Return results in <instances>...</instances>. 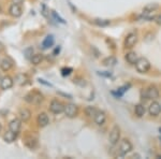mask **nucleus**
<instances>
[{
    "mask_svg": "<svg viewBox=\"0 0 161 159\" xmlns=\"http://www.w3.org/2000/svg\"><path fill=\"white\" fill-rule=\"evenodd\" d=\"M1 129H2V126H1V124H0V131H1Z\"/></svg>",
    "mask_w": 161,
    "mask_h": 159,
    "instance_id": "obj_33",
    "label": "nucleus"
},
{
    "mask_svg": "<svg viewBox=\"0 0 161 159\" xmlns=\"http://www.w3.org/2000/svg\"><path fill=\"white\" fill-rule=\"evenodd\" d=\"M24 144L29 149H35L38 146V139L33 135H26L24 138Z\"/></svg>",
    "mask_w": 161,
    "mask_h": 159,
    "instance_id": "obj_10",
    "label": "nucleus"
},
{
    "mask_svg": "<svg viewBox=\"0 0 161 159\" xmlns=\"http://www.w3.org/2000/svg\"><path fill=\"white\" fill-rule=\"evenodd\" d=\"M16 138H17V133H16V132H13L12 130L9 129V131L5 132V135H4V137H3V139H4L5 142L12 143V142H14V141L16 140Z\"/></svg>",
    "mask_w": 161,
    "mask_h": 159,
    "instance_id": "obj_19",
    "label": "nucleus"
},
{
    "mask_svg": "<svg viewBox=\"0 0 161 159\" xmlns=\"http://www.w3.org/2000/svg\"><path fill=\"white\" fill-rule=\"evenodd\" d=\"M13 60H12V58L9 56L4 57L2 60H0V69L2 71H4V72H8V71H10L11 69H12V67H13Z\"/></svg>",
    "mask_w": 161,
    "mask_h": 159,
    "instance_id": "obj_9",
    "label": "nucleus"
},
{
    "mask_svg": "<svg viewBox=\"0 0 161 159\" xmlns=\"http://www.w3.org/2000/svg\"><path fill=\"white\" fill-rule=\"evenodd\" d=\"M54 43H55L54 35H48L47 37H46V38L42 41V44H41V46H42L43 50H47V49H49V47H52V46L54 45Z\"/></svg>",
    "mask_w": 161,
    "mask_h": 159,
    "instance_id": "obj_17",
    "label": "nucleus"
},
{
    "mask_svg": "<svg viewBox=\"0 0 161 159\" xmlns=\"http://www.w3.org/2000/svg\"><path fill=\"white\" fill-rule=\"evenodd\" d=\"M18 116H19V118L21 119V121L27 123V121L31 118V112H30L28 109H21V110H19Z\"/></svg>",
    "mask_w": 161,
    "mask_h": 159,
    "instance_id": "obj_18",
    "label": "nucleus"
},
{
    "mask_svg": "<svg viewBox=\"0 0 161 159\" xmlns=\"http://www.w3.org/2000/svg\"><path fill=\"white\" fill-rule=\"evenodd\" d=\"M24 2V0H12V3H15V4H19L21 6V3Z\"/></svg>",
    "mask_w": 161,
    "mask_h": 159,
    "instance_id": "obj_31",
    "label": "nucleus"
},
{
    "mask_svg": "<svg viewBox=\"0 0 161 159\" xmlns=\"http://www.w3.org/2000/svg\"><path fill=\"white\" fill-rule=\"evenodd\" d=\"M25 101H27L28 103H31V104H40L43 101V96L41 92H29L28 95H26L25 97Z\"/></svg>",
    "mask_w": 161,
    "mask_h": 159,
    "instance_id": "obj_2",
    "label": "nucleus"
},
{
    "mask_svg": "<svg viewBox=\"0 0 161 159\" xmlns=\"http://www.w3.org/2000/svg\"><path fill=\"white\" fill-rule=\"evenodd\" d=\"M64 112L68 117L73 118V117H75V116L78 115V106H76L75 104H73V103H69V104L64 105Z\"/></svg>",
    "mask_w": 161,
    "mask_h": 159,
    "instance_id": "obj_7",
    "label": "nucleus"
},
{
    "mask_svg": "<svg viewBox=\"0 0 161 159\" xmlns=\"http://www.w3.org/2000/svg\"><path fill=\"white\" fill-rule=\"evenodd\" d=\"M116 62V59L114 57H107L103 60V65L104 66H113Z\"/></svg>",
    "mask_w": 161,
    "mask_h": 159,
    "instance_id": "obj_28",
    "label": "nucleus"
},
{
    "mask_svg": "<svg viewBox=\"0 0 161 159\" xmlns=\"http://www.w3.org/2000/svg\"><path fill=\"white\" fill-rule=\"evenodd\" d=\"M51 13H52V16H53V18L55 19V21H56V22L60 23V24H66V21H64V19L62 18V17H60V16H59L58 14H57V13H56V12H55V11H52Z\"/></svg>",
    "mask_w": 161,
    "mask_h": 159,
    "instance_id": "obj_26",
    "label": "nucleus"
},
{
    "mask_svg": "<svg viewBox=\"0 0 161 159\" xmlns=\"http://www.w3.org/2000/svg\"><path fill=\"white\" fill-rule=\"evenodd\" d=\"M24 55L27 59H31L32 55H33V47H27L24 51Z\"/></svg>",
    "mask_w": 161,
    "mask_h": 159,
    "instance_id": "obj_27",
    "label": "nucleus"
},
{
    "mask_svg": "<svg viewBox=\"0 0 161 159\" xmlns=\"http://www.w3.org/2000/svg\"><path fill=\"white\" fill-rule=\"evenodd\" d=\"M23 13V10H21V7L19 4H15V3H12L9 8V14L11 16L13 17H19Z\"/></svg>",
    "mask_w": 161,
    "mask_h": 159,
    "instance_id": "obj_12",
    "label": "nucleus"
},
{
    "mask_svg": "<svg viewBox=\"0 0 161 159\" xmlns=\"http://www.w3.org/2000/svg\"><path fill=\"white\" fill-rule=\"evenodd\" d=\"M125 58H126L127 61H128L129 64H131V65H135V62L139 59L135 52H129V53H127Z\"/></svg>",
    "mask_w": 161,
    "mask_h": 159,
    "instance_id": "obj_20",
    "label": "nucleus"
},
{
    "mask_svg": "<svg viewBox=\"0 0 161 159\" xmlns=\"http://www.w3.org/2000/svg\"><path fill=\"white\" fill-rule=\"evenodd\" d=\"M41 13H42V15L44 17H48V15H49V13H48V9L46 8V6H44V4L42 6V11H41Z\"/></svg>",
    "mask_w": 161,
    "mask_h": 159,
    "instance_id": "obj_29",
    "label": "nucleus"
},
{
    "mask_svg": "<svg viewBox=\"0 0 161 159\" xmlns=\"http://www.w3.org/2000/svg\"><path fill=\"white\" fill-rule=\"evenodd\" d=\"M148 111H149L150 115H154V116L159 115L161 112V104L159 102H157V101H154V102L150 103Z\"/></svg>",
    "mask_w": 161,
    "mask_h": 159,
    "instance_id": "obj_15",
    "label": "nucleus"
},
{
    "mask_svg": "<svg viewBox=\"0 0 161 159\" xmlns=\"http://www.w3.org/2000/svg\"><path fill=\"white\" fill-rule=\"evenodd\" d=\"M132 149H133V146H132V143L130 142L129 140H123L120 142V145H119V154H120V156H125L127 154L131 153Z\"/></svg>",
    "mask_w": 161,
    "mask_h": 159,
    "instance_id": "obj_4",
    "label": "nucleus"
},
{
    "mask_svg": "<svg viewBox=\"0 0 161 159\" xmlns=\"http://www.w3.org/2000/svg\"><path fill=\"white\" fill-rule=\"evenodd\" d=\"M134 112H135V115H137V116H139V117H142V116L145 115V112H146V110H145L144 105L137 104V105H135V108H134Z\"/></svg>",
    "mask_w": 161,
    "mask_h": 159,
    "instance_id": "obj_23",
    "label": "nucleus"
},
{
    "mask_svg": "<svg viewBox=\"0 0 161 159\" xmlns=\"http://www.w3.org/2000/svg\"><path fill=\"white\" fill-rule=\"evenodd\" d=\"M64 103H62L61 101H59V100L54 99L52 100L51 103H49V111H51L53 114H56V115L61 114L62 112H64Z\"/></svg>",
    "mask_w": 161,
    "mask_h": 159,
    "instance_id": "obj_3",
    "label": "nucleus"
},
{
    "mask_svg": "<svg viewBox=\"0 0 161 159\" xmlns=\"http://www.w3.org/2000/svg\"><path fill=\"white\" fill-rule=\"evenodd\" d=\"M137 42V35L135 33H130L125 39V46L127 49H132Z\"/></svg>",
    "mask_w": 161,
    "mask_h": 159,
    "instance_id": "obj_8",
    "label": "nucleus"
},
{
    "mask_svg": "<svg viewBox=\"0 0 161 159\" xmlns=\"http://www.w3.org/2000/svg\"><path fill=\"white\" fill-rule=\"evenodd\" d=\"M159 131H160V132H161V127H160V129H159Z\"/></svg>",
    "mask_w": 161,
    "mask_h": 159,
    "instance_id": "obj_36",
    "label": "nucleus"
},
{
    "mask_svg": "<svg viewBox=\"0 0 161 159\" xmlns=\"http://www.w3.org/2000/svg\"><path fill=\"white\" fill-rule=\"evenodd\" d=\"M158 8H159L158 3H156V2L148 3L147 6L144 7V9H143V12H144V13H151V12L156 11V10H157Z\"/></svg>",
    "mask_w": 161,
    "mask_h": 159,
    "instance_id": "obj_21",
    "label": "nucleus"
},
{
    "mask_svg": "<svg viewBox=\"0 0 161 159\" xmlns=\"http://www.w3.org/2000/svg\"><path fill=\"white\" fill-rule=\"evenodd\" d=\"M94 121L98 126H102V125H104L105 121H106V115H105L104 112L98 111L94 117Z\"/></svg>",
    "mask_w": 161,
    "mask_h": 159,
    "instance_id": "obj_14",
    "label": "nucleus"
},
{
    "mask_svg": "<svg viewBox=\"0 0 161 159\" xmlns=\"http://www.w3.org/2000/svg\"><path fill=\"white\" fill-rule=\"evenodd\" d=\"M1 12H2V9H1V7H0V13H1Z\"/></svg>",
    "mask_w": 161,
    "mask_h": 159,
    "instance_id": "obj_34",
    "label": "nucleus"
},
{
    "mask_svg": "<svg viewBox=\"0 0 161 159\" xmlns=\"http://www.w3.org/2000/svg\"><path fill=\"white\" fill-rule=\"evenodd\" d=\"M13 85H14L13 78L9 75L3 76V78H1V81H0V87H1V89H3V90H8V89L12 88Z\"/></svg>",
    "mask_w": 161,
    "mask_h": 159,
    "instance_id": "obj_11",
    "label": "nucleus"
},
{
    "mask_svg": "<svg viewBox=\"0 0 161 159\" xmlns=\"http://www.w3.org/2000/svg\"><path fill=\"white\" fill-rule=\"evenodd\" d=\"M21 118H14L10 121V124H9V129L12 130L13 132H16V133H18L21 131Z\"/></svg>",
    "mask_w": 161,
    "mask_h": 159,
    "instance_id": "obj_13",
    "label": "nucleus"
},
{
    "mask_svg": "<svg viewBox=\"0 0 161 159\" xmlns=\"http://www.w3.org/2000/svg\"><path fill=\"white\" fill-rule=\"evenodd\" d=\"M31 64L32 65H35V66H38V65H40L41 62L43 61V55L42 54H35V55H32L31 57Z\"/></svg>",
    "mask_w": 161,
    "mask_h": 159,
    "instance_id": "obj_22",
    "label": "nucleus"
},
{
    "mask_svg": "<svg viewBox=\"0 0 161 159\" xmlns=\"http://www.w3.org/2000/svg\"><path fill=\"white\" fill-rule=\"evenodd\" d=\"M3 50H4V46H3V44L1 43V42H0V53H1Z\"/></svg>",
    "mask_w": 161,
    "mask_h": 159,
    "instance_id": "obj_32",
    "label": "nucleus"
},
{
    "mask_svg": "<svg viewBox=\"0 0 161 159\" xmlns=\"http://www.w3.org/2000/svg\"><path fill=\"white\" fill-rule=\"evenodd\" d=\"M94 23L101 27H105L107 25H110V21H106V19H95Z\"/></svg>",
    "mask_w": 161,
    "mask_h": 159,
    "instance_id": "obj_25",
    "label": "nucleus"
},
{
    "mask_svg": "<svg viewBox=\"0 0 161 159\" xmlns=\"http://www.w3.org/2000/svg\"><path fill=\"white\" fill-rule=\"evenodd\" d=\"M120 139V129L118 126H114L112 128V130L110 131V135H109V141L112 145L117 144L118 141Z\"/></svg>",
    "mask_w": 161,
    "mask_h": 159,
    "instance_id": "obj_5",
    "label": "nucleus"
},
{
    "mask_svg": "<svg viewBox=\"0 0 161 159\" xmlns=\"http://www.w3.org/2000/svg\"><path fill=\"white\" fill-rule=\"evenodd\" d=\"M155 21H156V23H157L158 25H161V14H159L158 16L155 17Z\"/></svg>",
    "mask_w": 161,
    "mask_h": 159,
    "instance_id": "obj_30",
    "label": "nucleus"
},
{
    "mask_svg": "<svg viewBox=\"0 0 161 159\" xmlns=\"http://www.w3.org/2000/svg\"><path fill=\"white\" fill-rule=\"evenodd\" d=\"M1 78H1V74H0V81H1Z\"/></svg>",
    "mask_w": 161,
    "mask_h": 159,
    "instance_id": "obj_35",
    "label": "nucleus"
},
{
    "mask_svg": "<svg viewBox=\"0 0 161 159\" xmlns=\"http://www.w3.org/2000/svg\"><path fill=\"white\" fill-rule=\"evenodd\" d=\"M135 68H137V72L140 73H146L149 71L150 69V62L147 58H139L137 61L135 62Z\"/></svg>",
    "mask_w": 161,
    "mask_h": 159,
    "instance_id": "obj_1",
    "label": "nucleus"
},
{
    "mask_svg": "<svg viewBox=\"0 0 161 159\" xmlns=\"http://www.w3.org/2000/svg\"><path fill=\"white\" fill-rule=\"evenodd\" d=\"M37 121H38V125L40 127H46L49 123V118H48V115L44 112L40 113L38 115L37 117Z\"/></svg>",
    "mask_w": 161,
    "mask_h": 159,
    "instance_id": "obj_16",
    "label": "nucleus"
},
{
    "mask_svg": "<svg viewBox=\"0 0 161 159\" xmlns=\"http://www.w3.org/2000/svg\"><path fill=\"white\" fill-rule=\"evenodd\" d=\"M97 112H98V110H97L95 106H91V105H88V106L85 108V114L88 116V117H95Z\"/></svg>",
    "mask_w": 161,
    "mask_h": 159,
    "instance_id": "obj_24",
    "label": "nucleus"
},
{
    "mask_svg": "<svg viewBox=\"0 0 161 159\" xmlns=\"http://www.w3.org/2000/svg\"><path fill=\"white\" fill-rule=\"evenodd\" d=\"M143 96H144L146 99L156 100V99H158L159 98V90L156 88L155 86H150L143 92Z\"/></svg>",
    "mask_w": 161,
    "mask_h": 159,
    "instance_id": "obj_6",
    "label": "nucleus"
}]
</instances>
